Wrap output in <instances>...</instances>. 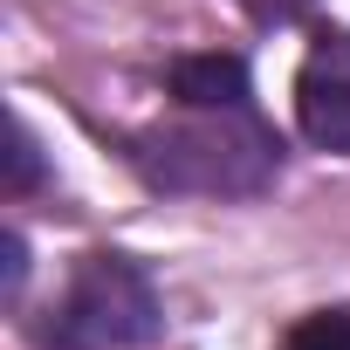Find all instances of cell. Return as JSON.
<instances>
[{"mask_svg":"<svg viewBox=\"0 0 350 350\" xmlns=\"http://www.w3.org/2000/svg\"><path fill=\"white\" fill-rule=\"evenodd\" d=\"M165 329L158 288L124 254H83L69 282L49 295L42 316H28V336L42 350H144Z\"/></svg>","mask_w":350,"mask_h":350,"instance_id":"obj_1","label":"cell"},{"mask_svg":"<svg viewBox=\"0 0 350 350\" xmlns=\"http://www.w3.org/2000/svg\"><path fill=\"white\" fill-rule=\"evenodd\" d=\"M131 158L165 193H254L275 172V137L254 110H193L186 124L144 131Z\"/></svg>","mask_w":350,"mask_h":350,"instance_id":"obj_2","label":"cell"},{"mask_svg":"<svg viewBox=\"0 0 350 350\" xmlns=\"http://www.w3.org/2000/svg\"><path fill=\"white\" fill-rule=\"evenodd\" d=\"M295 124L316 151H350V28H323L295 76Z\"/></svg>","mask_w":350,"mask_h":350,"instance_id":"obj_3","label":"cell"},{"mask_svg":"<svg viewBox=\"0 0 350 350\" xmlns=\"http://www.w3.org/2000/svg\"><path fill=\"white\" fill-rule=\"evenodd\" d=\"M165 83L186 110H247V62L241 55H179Z\"/></svg>","mask_w":350,"mask_h":350,"instance_id":"obj_4","label":"cell"},{"mask_svg":"<svg viewBox=\"0 0 350 350\" xmlns=\"http://www.w3.org/2000/svg\"><path fill=\"white\" fill-rule=\"evenodd\" d=\"M282 350H350V316H302L288 336H282Z\"/></svg>","mask_w":350,"mask_h":350,"instance_id":"obj_5","label":"cell"},{"mask_svg":"<svg viewBox=\"0 0 350 350\" xmlns=\"http://www.w3.org/2000/svg\"><path fill=\"white\" fill-rule=\"evenodd\" d=\"M42 179V158H35V131H28V117H14L8 124V193H28Z\"/></svg>","mask_w":350,"mask_h":350,"instance_id":"obj_6","label":"cell"},{"mask_svg":"<svg viewBox=\"0 0 350 350\" xmlns=\"http://www.w3.org/2000/svg\"><path fill=\"white\" fill-rule=\"evenodd\" d=\"M241 8H247L254 21H268V28H282V21H302V14H309V0H241Z\"/></svg>","mask_w":350,"mask_h":350,"instance_id":"obj_7","label":"cell"},{"mask_svg":"<svg viewBox=\"0 0 350 350\" xmlns=\"http://www.w3.org/2000/svg\"><path fill=\"white\" fill-rule=\"evenodd\" d=\"M21 275H28V247L21 234H8V295H21Z\"/></svg>","mask_w":350,"mask_h":350,"instance_id":"obj_8","label":"cell"}]
</instances>
